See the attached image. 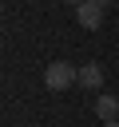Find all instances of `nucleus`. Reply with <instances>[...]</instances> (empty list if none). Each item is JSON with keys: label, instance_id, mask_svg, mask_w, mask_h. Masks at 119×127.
Here are the masks:
<instances>
[{"label": "nucleus", "instance_id": "20e7f679", "mask_svg": "<svg viewBox=\"0 0 119 127\" xmlns=\"http://www.w3.org/2000/svg\"><path fill=\"white\" fill-rule=\"evenodd\" d=\"M95 111H99V119L107 123V119H115V115H119V99H115V95H99Z\"/></svg>", "mask_w": 119, "mask_h": 127}, {"label": "nucleus", "instance_id": "39448f33", "mask_svg": "<svg viewBox=\"0 0 119 127\" xmlns=\"http://www.w3.org/2000/svg\"><path fill=\"white\" fill-rule=\"evenodd\" d=\"M103 127H119V123H115V119H107V123H103Z\"/></svg>", "mask_w": 119, "mask_h": 127}, {"label": "nucleus", "instance_id": "f03ea898", "mask_svg": "<svg viewBox=\"0 0 119 127\" xmlns=\"http://www.w3.org/2000/svg\"><path fill=\"white\" fill-rule=\"evenodd\" d=\"M103 12H107V0H83V4L75 8V16H79V24H83L87 32H95V28L103 24Z\"/></svg>", "mask_w": 119, "mask_h": 127}, {"label": "nucleus", "instance_id": "f257e3e1", "mask_svg": "<svg viewBox=\"0 0 119 127\" xmlns=\"http://www.w3.org/2000/svg\"><path fill=\"white\" fill-rule=\"evenodd\" d=\"M75 79H79V67H71V64H60V60H56V64L44 71V83H48L52 91H63V87H71Z\"/></svg>", "mask_w": 119, "mask_h": 127}, {"label": "nucleus", "instance_id": "423d86ee", "mask_svg": "<svg viewBox=\"0 0 119 127\" xmlns=\"http://www.w3.org/2000/svg\"><path fill=\"white\" fill-rule=\"evenodd\" d=\"M67 4H83V0H67Z\"/></svg>", "mask_w": 119, "mask_h": 127}, {"label": "nucleus", "instance_id": "7ed1b4c3", "mask_svg": "<svg viewBox=\"0 0 119 127\" xmlns=\"http://www.w3.org/2000/svg\"><path fill=\"white\" fill-rule=\"evenodd\" d=\"M79 83H83V87H99V83H103V67H99V64H83V67H79Z\"/></svg>", "mask_w": 119, "mask_h": 127}]
</instances>
